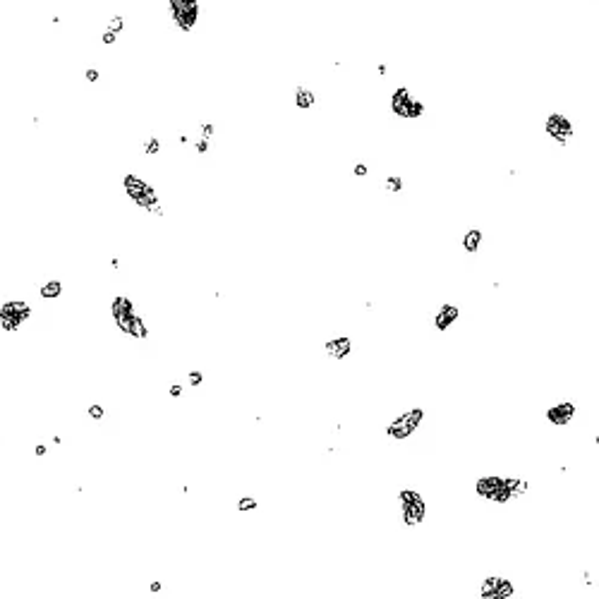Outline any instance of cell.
I'll use <instances>...</instances> for the list:
<instances>
[{
	"label": "cell",
	"mask_w": 599,
	"mask_h": 599,
	"mask_svg": "<svg viewBox=\"0 0 599 599\" xmlns=\"http://www.w3.org/2000/svg\"><path fill=\"white\" fill-rule=\"evenodd\" d=\"M122 189H125V194L130 196L137 207L146 209L149 214L163 216V204H161V199H158V194H156V189H153L144 177H139L137 173H127L125 175V180H122Z\"/></svg>",
	"instance_id": "cell-1"
},
{
	"label": "cell",
	"mask_w": 599,
	"mask_h": 599,
	"mask_svg": "<svg viewBox=\"0 0 599 599\" xmlns=\"http://www.w3.org/2000/svg\"><path fill=\"white\" fill-rule=\"evenodd\" d=\"M34 309L29 307V302L24 300H3L0 305V328L5 333H15L20 331L22 324H27L32 319Z\"/></svg>",
	"instance_id": "cell-2"
},
{
	"label": "cell",
	"mask_w": 599,
	"mask_h": 599,
	"mask_svg": "<svg viewBox=\"0 0 599 599\" xmlns=\"http://www.w3.org/2000/svg\"><path fill=\"white\" fill-rule=\"evenodd\" d=\"M168 8L173 15V22L180 32H192L199 22V0H168Z\"/></svg>",
	"instance_id": "cell-3"
},
{
	"label": "cell",
	"mask_w": 599,
	"mask_h": 599,
	"mask_svg": "<svg viewBox=\"0 0 599 599\" xmlns=\"http://www.w3.org/2000/svg\"><path fill=\"white\" fill-rule=\"evenodd\" d=\"M544 130H546V134H549L556 144H561V146H568V144L573 142V137H575V125H573V120L568 118V115H563V113L546 115Z\"/></svg>",
	"instance_id": "cell-4"
},
{
	"label": "cell",
	"mask_w": 599,
	"mask_h": 599,
	"mask_svg": "<svg viewBox=\"0 0 599 599\" xmlns=\"http://www.w3.org/2000/svg\"><path fill=\"white\" fill-rule=\"evenodd\" d=\"M391 108L395 115L401 118H422L425 115V103L417 101V98L410 94V89L398 87L391 96Z\"/></svg>",
	"instance_id": "cell-5"
},
{
	"label": "cell",
	"mask_w": 599,
	"mask_h": 599,
	"mask_svg": "<svg viewBox=\"0 0 599 599\" xmlns=\"http://www.w3.org/2000/svg\"><path fill=\"white\" fill-rule=\"evenodd\" d=\"M575 413H577V405L573 403V401H561V403L551 405V408L546 410V420L556 427H566L573 422Z\"/></svg>",
	"instance_id": "cell-6"
},
{
	"label": "cell",
	"mask_w": 599,
	"mask_h": 599,
	"mask_svg": "<svg viewBox=\"0 0 599 599\" xmlns=\"http://www.w3.org/2000/svg\"><path fill=\"white\" fill-rule=\"evenodd\" d=\"M115 326H118L125 336L134 338V340H144V338H149V324H146L144 316H139L137 312H134L132 316H127V319L118 321Z\"/></svg>",
	"instance_id": "cell-7"
},
{
	"label": "cell",
	"mask_w": 599,
	"mask_h": 599,
	"mask_svg": "<svg viewBox=\"0 0 599 599\" xmlns=\"http://www.w3.org/2000/svg\"><path fill=\"white\" fill-rule=\"evenodd\" d=\"M425 515H427V503H425L422 496L415 499V501H410L408 506H401V523H403L405 527H415V525H420L422 520H425Z\"/></svg>",
	"instance_id": "cell-8"
},
{
	"label": "cell",
	"mask_w": 599,
	"mask_h": 599,
	"mask_svg": "<svg viewBox=\"0 0 599 599\" xmlns=\"http://www.w3.org/2000/svg\"><path fill=\"white\" fill-rule=\"evenodd\" d=\"M324 352H326L328 357L333 359H345L350 357V352H352V340H350L348 336H338V338H331V340H326V345H324Z\"/></svg>",
	"instance_id": "cell-9"
},
{
	"label": "cell",
	"mask_w": 599,
	"mask_h": 599,
	"mask_svg": "<svg viewBox=\"0 0 599 599\" xmlns=\"http://www.w3.org/2000/svg\"><path fill=\"white\" fill-rule=\"evenodd\" d=\"M460 316V307L458 305H441L439 312L434 314V328L436 331H448Z\"/></svg>",
	"instance_id": "cell-10"
},
{
	"label": "cell",
	"mask_w": 599,
	"mask_h": 599,
	"mask_svg": "<svg viewBox=\"0 0 599 599\" xmlns=\"http://www.w3.org/2000/svg\"><path fill=\"white\" fill-rule=\"evenodd\" d=\"M413 432H415V427L408 422L405 415H398V417H395L393 422H388V427H386V436L393 439V441H403V439H408Z\"/></svg>",
	"instance_id": "cell-11"
},
{
	"label": "cell",
	"mask_w": 599,
	"mask_h": 599,
	"mask_svg": "<svg viewBox=\"0 0 599 599\" xmlns=\"http://www.w3.org/2000/svg\"><path fill=\"white\" fill-rule=\"evenodd\" d=\"M110 314H113L115 324H118V321H122V319H127V316L134 314V302H132L127 295H115L113 302H110Z\"/></svg>",
	"instance_id": "cell-12"
},
{
	"label": "cell",
	"mask_w": 599,
	"mask_h": 599,
	"mask_svg": "<svg viewBox=\"0 0 599 599\" xmlns=\"http://www.w3.org/2000/svg\"><path fill=\"white\" fill-rule=\"evenodd\" d=\"M482 240H484L482 230L468 228L463 233V238H460V245H463V250L468 252V254H475V252H479V247H482Z\"/></svg>",
	"instance_id": "cell-13"
},
{
	"label": "cell",
	"mask_w": 599,
	"mask_h": 599,
	"mask_svg": "<svg viewBox=\"0 0 599 599\" xmlns=\"http://www.w3.org/2000/svg\"><path fill=\"white\" fill-rule=\"evenodd\" d=\"M501 482H503V477H479L477 482H475V491H477L479 499H487V501H489L491 491L496 489Z\"/></svg>",
	"instance_id": "cell-14"
},
{
	"label": "cell",
	"mask_w": 599,
	"mask_h": 599,
	"mask_svg": "<svg viewBox=\"0 0 599 599\" xmlns=\"http://www.w3.org/2000/svg\"><path fill=\"white\" fill-rule=\"evenodd\" d=\"M314 103H316V96H314V91L309 87H297L295 89V106L300 110H309V108H314Z\"/></svg>",
	"instance_id": "cell-15"
},
{
	"label": "cell",
	"mask_w": 599,
	"mask_h": 599,
	"mask_svg": "<svg viewBox=\"0 0 599 599\" xmlns=\"http://www.w3.org/2000/svg\"><path fill=\"white\" fill-rule=\"evenodd\" d=\"M39 295H41V300H58V297L63 295V281H58V278L46 281V283L39 288Z\"/></svg>",
	"instance_id": "cell-16"
},
{
	"label": "cell",
	"mask_w": 599,
	"mask_h": 599,
	"mask_svg": "<svg viewBox=\"0 0 599 599\" xmlns=\"http://www.w3.org/2000/svg\"><path fill=\"white\" fill-rule=\"evenodd\" d=\"M501 575H487L479 585V597L482 599H496V589H499Z\"/></svg>",
	"instance_id": "cell-17"
},
{
	"label": "cell",
	"mask_w": 599,
	"mask_h": 599,
	"mask_svg": "<svg viewBox=\"0 0 599 599\" xmlns=\"http://www.w3.org/2000/svg\"><path fill=\"white\" fill-rule=\"evenodd\" d=\"M506 484H508V489H511V496H523V494H527V489H530V482L523 477H506Z\"/></svg>",
	"instance_id": "cell-18"
},
{
	"label": "cell",
	"mask_w": 599,
	"mask_h": 599,
	"mask_svg": "<svg viewBox=\"0 0 599 599\" xmlns=\"http://www.w3.org/2000/svg\"><path fill=\"white\" fill-rule=\"evenodd\" d=\"M403 177L401 175H388L386 180H383V192H388V194H398V192H403Z\"/></svg>",
	"instance_id": "cell-19"
},
{
	"label": "cell",
	"mask_w": 599,
	"mask_h": 599,
	"mask_svg": "<svg viewBox=\"0 0 599 599\" xmlns=\"http://www.w3.org/2000/svg\"><path fill=\"white\" fill-rule=\"evenodd\" d=\"M511 597H515V585L508 577L501 575V582H499V589H496V599H511Z\"/></svg>",
	"instance_id": "cell-20"
},
{
	"label": "cell",
	"mask_w": 599,
	"mask_h": 599,
	"mask_svg": "<svg viewBox=\"0 0 599 599\" xmlns=\"http://www.w3.org/2000/svg\"><path fill=\"white\" fill-rule=\"evenodd\" d=\"M235 508H238L240 513H250V511H257L259 508V501L254 499V496H240L238 503H235Z\"/></svg>",
	"instance_id": "cell-21"
},
{
	"label": "cell",
	"mask_w": 599,
	"mask_h": 599,
	"mask_svg": "<svg viewBox=\"0 0 599 599\" xmlns=\"http://www.w3.org/2000/svg\"><path fill=\"white\" fill-rule=\"evenodd\" d=\"M161 149H163V144H161L158 137H153V134L144 142V146H142V151L146 153V156H156V153H161Z\"/></svg>",
	"instance_id": "cell-22"
},
{
	"label": "cell",
	"mask_w": 599,
	"mask_h": 599,
	"mask_svg": "<svg viewBox=\"0 0 599 599\" xmlns=\"http://www.w3.org/2000/svg\"><path fill=\"white\" fill-rule=\"evenodd\" d=\"M403 415L408 417V422H410L415 429L422 425V420H425V410H422V408H410V410H408V413H403Z\"/></svg>",
	"instance_id": "cell-23"
},
{
	"label": "cell",
	"mask_w": 599,
	"mask_h": 599,
	"mask_svg": "<svg viewBox=\"0 0 599 599\" xmlns=\"http://www.w3.org/2000/svg\"><path fill=\"white\" fill-rule=\"evenodd\" d=\"M87 415L91 417V420H94V422H101V420L106 417V408H103L101 403H91V405L87 408Z\"/></svg>",
	"instance_id": "cell-24"
},
{
	"label": "cell",
	"mask_w": 599,
	"mask_h": 599,
	"mask_svg": "<svg viewBox=\"0 0 599 599\" xmlns=\"http://www.w3.org/2000/svg\"><path fill=\"white\" fill-rule=\"evenodd\" d=\"M422 494L420 491H415V489H401L398 491V503L401 506H408L410 501H415V499H420Z\"/></svg>",
	"instance_id": "cell-25"
},
{
	"label": "cell",
	"mask_w": 599,
	"mask_h": 599,
	"mask_svg": "<svg viewBox=\"0 0 599 599\" xmlns=\"http://www.w3.org/2000/svg\"><path fill=\"white\" fill-rule=\"evenodd\" d=\"M108 32H113V34H122L125 32V17L122 15H115V17H110V22H108V27H106Z\"/></svg>",
	"instance_id": "cell-26"
},
{
	"label": "cell",
	"mask_w": 599,
	"mask_h": 599,
	"mask_svg": "<svg viewBox=\"0 0 599 599\" xmlns=\"http://www.w3.org/2000/svg\"><path fill=\"white\" fill-rule=\"evenodd\" d=\"M194 151L196 153H209L211 151V139H204V137H199L194 142Z\"/></svg>",
	"instance_id": "cell-27"
},
{
	"label": "cell",
	"mask_w": 599,
	"mask_h": 599,
	"mask_svg": "<svg viewBox=\"0 0 599 599\" xmlns=\"http://www.w3.org/2000/svg\"><path fill=\"white\" fill-rule=\"evenodd\" d=\"M214 132H216V127H214L211 122H202V125H199V137H204V139H211Z\"/></svg>",
	"instance_id": "cell-28"
},
{
	"label": "cell",
	"mask_w": 599,
	"mask_h": 599,
	"mask_svg": "<svg viewBox=\"0 0 599 599\" xmlns=\"http://www.w3.org/2000/svg\"><path fill=\"white\" fill-rule=\"evenodd\" d=\"M187 381H189V383H192V386L196 388V386H202V383H204V374H202V371H196V369H194V371H189Z\"/></svg>",
	"instance_id": "cell-29"
},
{
	"label": "cell",
	"mask_w": 599,
	"mask_h": 599,
	"mask_svg": "<svg viewBox=\"0 0 599 599\" xmlns=\"http://www.w3.org/2000/svg\"><path fill=\"white\" fill-rule=\"evenodd\" d=\"M98 77H101V72H98L96 67H87V70H84V79H87L89 84H94V82H98Z\"/></svg>",
	"instance_id": "cell-30"
},
{
	"label": "cell",
	"mask_w": 599,
	"mask_h": 599,
	"mask_svg": "<svg viewBox=\"0 0 599 599\" xmlns=\"http://www.w3.org/2000/svg\"><path fill=\"white\" fill-rule=\"evenodd\" d=\"M352 175H355V177H367V175H369V165L367 163H355Z\"/></svg>",
	"instance_id": "cell-31"
},
{
	"label": "cell",
	"mask_w": 599,
	"mask_h": 599,
	"mask_svg": "<svg viewBox=\"0 0 599 599\" xmlns=\"http://www.w3.org/2000/svg\"><path fill=\"white\" fill-rule=\"evenodd\" d=\"M115 39H118V34L108 32V29H103V34H101V44L103 46H113L115 44Z\"/></svg>",
	"instance_id": "cell-32"
},
{
	"label": "cell",
	"mask_w": 599,
	"mask_h": 599,
	"mask_svg": "<svg viewBox=\"0 0 599 599\" xmlns=\"http://www.w3.org/2000/svg\"><path fill=\"white\" fill-rule=\"evenodd\" d=\"M182 393H185L182 383H173V386L168 388V395H170V398H182Z\"/></svg>",
	"instance_id": "cell-33"
},
{
	"label": "cell",
	"mask_w": 599,
	"mask_h": 599,
	"mask_svg": "<svg viewBox=\"0 0 599 599\" xmlns=\"http://www.w3.org/2000/svg\"><path fill=\"white\" fill-rule=\"evenodd\" d=\"M46 453H48V448H46L44 444H36V446H34V456L36 458H44Z\"/></svg>",
	"instance_id": "cell-34"
},
{
	"label": "cell",
	"mask_w": 599,
	"mask_h": 599,
	"mask_svg": "<svg viewBox=\"0 0 599 599\" xmlns=\"http://www.w3.org/2000/svg\"><path fill=\"white\" fill-rule=\"evenodd\" d=\"M161 589H163V585H161V582H151V585H149V592H151V594H158Z\"/></svg>",
	"instance_id": "cell-35"
},
{
	"label": "cell",
	"mask_w": 599,
	"mask_h": 599,
	"mask_svg": "<svg viewBox=\"0 0 599 599\" xmlns=\"http://www.w3.org/2000/svg\"><path fill=\"white\" fill-rule=\"evenodd\" d=\"M376 72H379L381 77H386L388 75V65H386V63H379V65H376Z\"/></svg>",
	"instance_id": "cell-36"
},
{
	"label": "cell",
	"mask_w": 599,
	"mask_h": 599,
	"mask_svg": "<svg viewBox=\"0 0 599 599\" xmlns=\"http://www.w3.org/2000/svg\"><path fill=\"white\" fill-rule=\"evenodd\" d=\"M177 142L185 146V144H189V137H187V134H180V137H177Z\"/></svg>",
	"instance_id": "cell-37"
},
{
	"label": "cell",
	"mask_w": 599,
	"mask_h": 599,
	"mask_svg": "<svg viewBox=\"0 0 599 599\" xmlns=\"http://www.w3.org/2000/svg\"><path fill=\"white\" fill-rule=\"evenodd\" d=\"M110 266H113V269H120V259H118V257H113V259H110Z\"/></svg>",
	"instance_id": "cell-38"
},
{
	"label": "cell",
	"mask_w": 599,
	"mask_h": 599,
	"mask_svg": "<svg viewBox=\"0 0 599 599\" xmlns=\"http://www.w3.org/2000/svg\"><path fill=\"white\" fill-rule=\"evenodd\" d=\"M585 582H587V585H592V573H589V570H585Z\"/></svg>",
	"instance_id": "cell-39"
},
{
	"label": "cell",
	"mask_w": 599,
	"mask_h": 599,
	"mask_svg": "<svg viewBox=\"0 0 599 599\" xmlns=\"http://www.w3.org/2000/svg\"><path fill=\"white\" fill-rule=\"evenodd\" d=\"M51 441H53V444H55V446H60V444H63V439H60V436H58V434H55V436H53V439H51Z\"/></svg>",
	"instance_id": "cell-40"
},
{
	"label": "cell",
	"mask_w": 599,
	"mask_h": 599,
	"mask_svg": "<svg viewBox=\"0 0 599 599\" xmlns=\"http://www.w3.org/2000/svg\"><path fill=\"white\" fill-rule=\"evenodd\" d=\"M0 305H3V297H0Z\"/></svg>",
	"instance_id": "cell-41"
}]
</instances>
